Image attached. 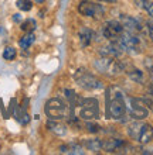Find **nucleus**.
Wrapping results in <instances>:
<instances>
[{"instance_id":"obj_1","label":"nucleus","mask_w":153,"mask_h":155,"mask_svg":"<svg viewBox=\"0 0 153 155\" xmlns=\"http://www.w3.org/2000/svg\"><path fill=\"white\" fill-rule=\"evenodd\" d=\"M106 92L111 94V99L108 96V109H106L108 118L111 117L113 120H119L126 113V102H125L123 96H122L119 90H116V93H112L111 89H108Z\"/></svg>"},{"instance_id":"obj_2","label":"nucleus","mask_w":153,"mask_h":155,"mask_svg":"<svg viewBox=\"0 0 153 155\" xmlns=\"http://www.w3.org/2000/svg\"><path fill=\"white\" fill-rule=\"evenodd\" d=\"M128 134L132 140H136L141 144H149L153 140V127L148 123L135 121L129 124Z\"/></svg>"},{"instance_id":"obj_3","label":"nucleus","mask_w":153,"mask_h":155,"mask_svg":"<svg viewBox=\"0 0 153 155\" xmlns=\"http://www.w3.org/2000/svg\"><path fill=\"white\" fill-rule=\"evenodd\" d=\"M44 111H46L47 117L53 118V120H61V118H64V117H70L71 116L70 106H68L64 100H61V99H58V97L50 99V100L46 103Z\"/></svg>"},{"instance_id":"obj_4","label":"nucleus","mask_w":153,"mask_h":155,"mask_svg":"<svg viewBox=\"0 0 153 155\" xmlns=\"http://www.w3.org/2000/svg\"><path fill=\"white\" fill-rule=\"evenodd\" d=\"M94 66L98 72L106 75H118L123 71V64L120 61H116V58L108 57V55H101L94 61Z\"/></svg>"},{"instance_id":"obj_5","label":"nucleus","mask_w":153,"mask_h":155,"mask_svg":"<svg viewBox=\"0 0 153 155\" xmlns=\"http://www.w3.org/2000/svg\"><path fill=\"white\" fill-rule=\"evenodd\" d=\"M74 81L75 83L84 90H98L102 89V82L98 79L96 76L88 72L84 68H78L77 72L74 74Z\"/></svg>"},{"instance_id":"obj_6","label":"nucleus","mask_w":153,"mask_h":155,"mask_svg":"<svg viewBox=\"0 0 153 155\" xmlns=\"http://www.w3.org/2000/svg\"><path fill=\"white\" fill-rule=\"evenodd\" d=\"M118 41L120 42L123 51L132 54V55H137V54H141L142 49H143L141 37H139L137 34L129 33V31H126V30L120 34V37L118 38Z\"/></svg>"},{"instance_id":"obj_7","label":"nucleus","mask_w":153,"mask_h":155,"mask_svg":"<svg viewBox=\"0 0 153 155\" xmlns=\"http://www.w3.org/2000/svg\"><path fill=\"white\" fill-rule=\"evenodd\" d=\"M128 104L129 106H126V109H129V114H130L132 118H135V120H143V118L148 117V114H149V107H148V104H149V103L146 102L145 99L129 97Z\"/></svg>"},{"instance_id":"obj_8","label":"nucleus","mask_w":153,"mask_h":155,"mask_svg":"<svg viewBox=\"0 0 153 155\" xmlns=\"http://www.w3.org/2000/svg\"><path fill=\"white\" fill-rule=\"evenodd\" d=\"M79 117L88 121V120H96L99 118V102L94 97L82 99V102L79 104Z\"/></svg>"},{"instance_id":"obj_9","label":"nucleus","mask_w":153,"mask_h":155,"mask_svg":"<svg viewBox=\"0 0 153 155\" xmlns=\"http://www.w3.org/2000/svg\"><path fill=\"white\" fill-rule=\"evenodd\" d=\"M78 13L81 16L98 18V17L103 16V7L95 2H91V0H82L78 4Z\"/></svg>"},{"instance_id":"obj_10","label":"nucleus","mask_w":153,"mask_h":155,"mask_svg":"<svg viewBox=\"0 0 153 155\" xmlns=\"http://www.w3.org/2000/svg\"><path fill=\"white\" fill-rule=\"evenodd\" d=\"M125 31L123 25L120 23L119 20H111L108 21L106 24L103 25L102 28V34L103 37L106 38L108 41H113V40H118L120 37V34Z\"/></svg>"},{"instance_id":"obj_11","label":"nucleus","mask_w":153,"mask_h":155,"mask_svg":"<svg viewBox=\"0 0 153 155\" xmlns=\"http://www.w3.org/2000/svg\"><path fill=\"white\" fill-rule=\"evenodd\" d=\"M119 21L122 23L123 28L126 30V31H129V33L137 34V35L143 33V25H142L141 21L137 20V18H135V17L123 14V16H120V20Z\"/></svg>"},{"instance_id":"obj_12","label":"nucleus","mask_w":153,"mask_h":155,"mask_svg":"<svg viewBox=\"0 0 153 155\" xmlns=\"http://www.w3.org/2000/svg\"><path fill=\"white\" fill-rule=\"evenodd\" d=\"M123 52V48L118 40H113V41H109L106 45L101 47L99 49V54L101 55H108V57H113V58H119Z\"/></svg>"},{"instance_id":"obj_13","label":"nucleus","mask_w":153,"mask_h":155,"mask_svg":"<svg viewBox=\"0 0 153 155\" xmlns=\"http://www.w3.org/2000/svg\"><path fill=\"white\" fill-rule=\"evenodd\" d=\"M123 140H118V138H108L105 141H102V148L106 152H118L122 151V148L125 147Z\"/></svg>"},{"instance_id":"obj_14","label":"nucleus","mask_w":153,"mask_h":155,"mask_svg":"<svg viewBox=\"0 0 153 155\" xmlns=\"http://www.w3.org/2000/svg\"><path fill=\"white\" fill-rule=\"evenodd\" d=\"M78 37H79V44L82 48H87L91 45V42L95 40V33L92 31L91 28H87V27H82L79 30L78 33Z\"/></svg>"},{"instance_id":"obj_15","label":"nucleus","mask_w":153,"mask_h":155,"mask_svg":"<svg viewBox=\"0 0 153 155\" xmlns=\"http://www.w3.org/2000/svg\"><path fill=\"white\" fill-rule=\"evenodd\" d=\"M47 127H48V130L53 131L54 134L58 135V137H64V135L67 134L65 124L60 123L58 120H53V118H50V120L47 121Z\"/></svg>"},{"instance_id":"obj_16","label":"nucleus","mask_w":153,"mask_h":155,"mask_svg":"<svg viewBox=\"0 0 153 155\" xmlns=\"http://www.w3.org/2000/svg\"><path fill=\"white\" fill-rule=\"evenodd\" d=\"M123 72H126V75L129 76V79H132L133 82H137V83H142L143 82V72L141 69H137L135 66L130 65H125L123 64Z\"/></svg>"},{"instance_id":"obj_17","label":"nucleus","mask_w":153,"mask_h":155,"mask_svg":"<svg viewBox=\"0 0 153 155\" xmlns=\"http://www.w3.org/2000/svg\"><path fill=\"white\" fill-rule=\"evenodd\" d=\"M60 151L62 154H78V155H82L84 154V150L81 145L75 143H71V144H65V145H61L60 147Z\"/></svg>"},{"instance_id":"obj_18","label":"nucleus","mask_w":153,"mask_h":155,"mask_svg":"<svg viewBox=\"0 0 153 155\" xmlns=\"http://www.w3.org/2000/svg\"><path fill=\"white\" fill-rule=\"evenodd\" d=\"M65 97L70 102L71 107H77V106L79 107V104H81V102H82V99H84L79 94L75 93L74 90H70V89H65Z\"/></svg>"},{"instance_id":"obj_19","label":"nucleus","mask_w":153,"mask_h":155,"mask_svg":"<svg viewBox=\"0 0 153 155\" xmlns=\"http://www.w3.org/2000/svg\"><path fill=\"white\" fill-rule=\"evenodd\" d=\"M34 41H36V35H34V33H26L24 35L20 38L19 45H20L21 49H29L30 47L34 44Z\"/></svg>"},{"instance_id":"obj_20","label":"nucleus","mask_w":153,"mask_h":155,"mask_svg":"<svg viewBox=\"0 0 153 155\" xmlns=\"http://www.w3.org/2000/svg\"><path fill=\"white\" fill-rule=\"evenodd\" d=\"M85 147H87V150H89V151H92V152H98L102 150V141L98 138L87 140V141H85Z\"/></svg>"},{"instance_id":"obj_21","label":"nucleus","mask_w":153,"mask_h":155,"mask_svg":"<svg viewBox=\"0 0 153 155\" xmlns=\"http://www.w3.org/2000/svg\"><path fill=\"white\" fill-rule=\"evenodd\" d=\"M20 28L24 31V33H33L34 30L37 28V23L34 18H27L20 24Z\"/></svg>"},{"instance_id":"obj_22","label":"nucleus","mask_w":153,"mask_h":155,"mask_svg":"<svg viewBox=\"0 0 153 155\" xmlns=\"http://www.w3.org/2000/svg\"><path fill=\"white\" fill-rule=\"evenodd\" d=\"M16 118H17V121L20 123V124H23V126L30 121V116L27 114L26 109H23V107H17L16 109Z\"/></svg>"},{"instance_id":"obj_23","label":"nucleus","mask_w":153,"mask_h":155,"mask_svg":"<svg viewBox=\"0 0 153 155\" xmlns=\"http://www.w3.org/2000/svg\"><path fill=\"white\" fill-rule=\"evenodd\" d=\"M16 6L21 12H30L33 8V2L31 0H17Z\"/></svg>"},{"instance_id":"obj_24","label":"nucleus","mask_w":153,"mask_h":155,"mask_svg":"<svg viewBox=\"0 0 153 155\" xmlns=\"http://www.w3.org/2000/svg\"><path fill=\"white\" fill-rule=\"evenodd\" d=\"M16 57H17V51L13 48V47H7V48H4L3 58L6 59V61H13Z\"/></svg>"},{"instance_id":"obj_25","label":"nucleus","mask_w":153,"mask_h":155,"mask_svg":"<svg viewBox=\"0 0 153 155\" xmlns=\"http://www.w3.org/2000/svg\"><path fill=\"white\" fill-rule=\"evenodd\" d=\"M85 128H87V131L92 133V134H95V133H99L101 131V127L98 126V124H95V123H92V120H88L87 124H85Z\"/></svg>"},{"instance_id":"obj_26","label":"nucleus","mask_w":153,"mask_h":155,"mask_svg":"<svg viewBox=\"0 0 153 155\" xmlns=\"http://www.w3.org/2000/svg\"><path fill=\"white\" fill-rule=\"evenodd\" d=\"M143 10H146L148 12V14H149L150 17L153 18V2H146V4H145V7H143Z\"/></svg>"},{"instance_id":"obj_27","label":"nucleus","mask_w":153,"mask_h":155,"mask_svg":"<svg viewBox=\"0 0 153 155\" xmlns=\"http://www.w3.org/2000/svg\"><path fill=\"white\" fill-rule=\"evenodd\" d=\"M133 2L136 3V6H137V7L143 8V7H145V4H146V2H148V0H133Z\"/></svg>"},{"instance_id":"obj_28","label":"nucleus","mask_w":153,"mask_h":155,"mask_svg":"<svg viewBox=\"0 0 153 155\" xmlns=\"http://www.w3.org/2000/svg\"><path fill=\"white\" fill-rule=\"evenodd\" d=\"M148 28H149V35L153 41V21H149V23H148Z\"/></svg>"},{"instance_id":"obj_29","label":"nucleus","mask_w":153,"mask_h":155,"mask_svg":"<svg viewBox=\"0 0 153 155\" xmlns=\"http://www.w3.org/2000/svg\"><path fill=\"white\" fill-rule=\"evenodd\" d=\"M13 21H14V23H20L21 21V14L20 13H16V14L13 16Z\"/></svg>"},{"instance_id":"obj_30","label":"nucleus","mask_w":153,"mask_h":155,"mask_svg":"<svg viewBox=\"0 0 153 155\" xmlns=\"http://www.w3.org/2000/svg\"><path fill=\"white\" fill-rule=\"evenodd\" d=\"M98 2H106V3H115L116 0H98Z\"/></svg>"},{"instance_id":"obj_31","label":"nucleus","mask_w":153,"mask_h":155,"mask_svg":"<svg viewBox=\"0 0 153 155\" xmlns=\"http://www.w3.org/2000/svg\"><path fill=\"white\" fill-rule=\"evenodd\" d=\"M36 2H37V3H44L46 0H36Z\"/></svg>"},{"instance_id":"obj_32","label":"nucleus","mask_w":153,"mask_h":155,"mask_svg":"<svg viewBox=\"0 0 153 155\" xmlns=\"http://www.w3.org/2000/svg\"><path fill=\"white\" fill-rule=\"evenodd\" d=\"M150 72H152V76H153V66H152V68H150Z\"/></svg>"}]
</instances>
